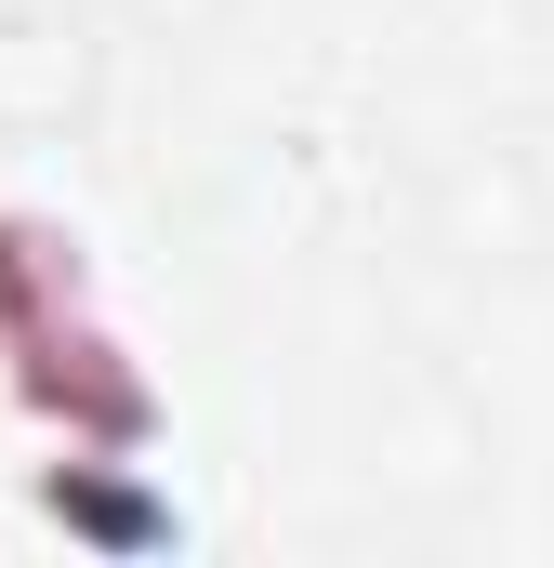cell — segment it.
Returning <instances> with one entry per match:
<instances>
[{
	"label": "cell",
	"instance_id": "cell-1",
	"mask_svg": "<svg viewBox=\"0 0 554 568\" xmlns=\"http://www.w3.org/2000/svg\"><path fill=\"white\" fill-rule=\"evenodd\" d=\"M0 397L40 436H66V449H145L158 436V384L133 371V344L93 317V291L0 331Z\"/></svg>",
	"mask_w": 554,
	"mask_h": 568
}]
</instances>
